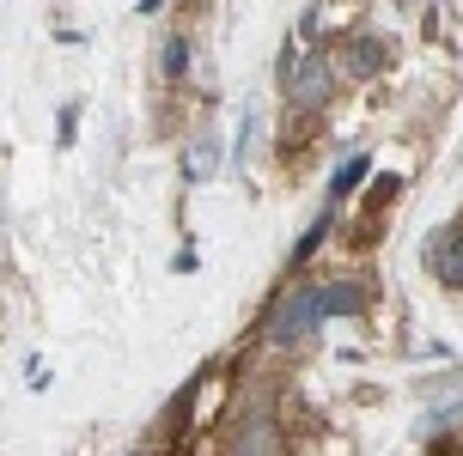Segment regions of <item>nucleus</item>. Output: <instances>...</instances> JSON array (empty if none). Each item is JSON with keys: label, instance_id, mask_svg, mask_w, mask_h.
<instances>
[{"label": "nucleus", "instance_id": "f257e3e1", "mask_svg": "<svg viewBox=\"0 0 463 456\" xmlns=\"http://www.w3.org/2000/svg\"><path fill=\"white\" fill-rule=\"evenodd\" d=\"M317 322H324V293H317V286H293V293L275 298L262 335H269L275 347H305L311 335H317Z\"/></svg>", "mask_w": 463, "mask_h": 456}, {"label": "nucleus", "instance_id": "f03ea898", "mask_svg": "<svg viewBox=\"0 0 463 456\" xmlns=\"http://www.w3.org/2000/svg\"><path fill=\"white\" fill-rule=\"evenodd\" d=\"M280 98L293 104V110H317V104H329V91H335V68H329V55H280Z\"/></svg>", "mask_w": 463, "mask_h": 456}, {"label": "nucleus", "instance_id": "7ed1b4c3", "mask_svg": "<svg viewBox=\"0 0 463 456\" xmlns=\"http://www.w3.org/2000/svg\"><path fill=\"white\" fill-rule=\"evenodd\" d=\"M232 456H280V426L275 414H250L238 438H232Z\"/></svg>", "mask_w": 463, "mask_h": 456}, {"label": "nucleus", "instance_id": "20e7f679", "mask_svg": "<svg viewBox=\"0 0 463 456\" xmlns=\"http://www.w3.org/2000/svg\"><path fill=\"white\" fill-rule=\"evenodd\" d=\"M213 177H220V140L195 135L184 146V182H213Z\"/></svg>", "mask_w": 463, "mask_h": 456}, {"label": "nucleus", "instance_id": "39448f33", "mask_svg": "<svg viewBox=\"0 0 463 456\" xmlns=\"http://www.w3.org/2000/svg\"><path fill=\"white\" fill-rule=\"evenodd\" d=\"M324 317H360L366 311V286L360 280H324Z\"/></svg>", "mask_w": 463, "mask_h": 456}, {"label": "nucleus", "instance_id": "423d86ee", "mask_svg": "<svg viewBox=\"0 0 463 456\" xmlns=\"http://www.w3.org/2000/svg\"><path fill=\"white\" fill-rule=\"evenodd\" d=\"M347 73H360V79H372V73H384V61H391V49L378 43V37H354V43L342 49Z\"/></svg>", "mask_w": 463, "mask_h": 456}, {"label": "nucleus", "instance_id": "0eeeda50", "mask_svg": "<svg viewBox=\"0 0 463 456\" xmlns=\"http://www.w3.org/2000/svg\"><path fill=\"white\" fill-rule=\"evenodd\" d=\"M329 226H335V201H324V213H317V219H311V226L299 231V244H293V256H287V262H293V268H305V262H311V256L324 250Z\"/></svg>", "mask_w": 463, "mask_h": 456}, {"label": "nucleus", "instance_id": "6e6552de", "mask_svg": "<svg viewBox=\"0 0 463 456\" xmlns=\"http://www.w3.org/2000/svg\"><path fill=\"white\" fill-rule=\"evenodd\" d=\"M366 171H372V159H366V153H354V159H347L342 171H335V182H329V201H342V195H354Z\"/></svg>", "mask_w": 463, "mask_h": 456}, {"label": "nucleus", "instance_id": "1a4fd4ad", "mask_svg": "<svg viewBox=\"0 0 463 456\" xmlns=\"http://www.w3.org/2000/svg\"><path fill=\"white\" fill-rule=\"evenodd\" d=\"M256 135H262V110H244V128H238V146H232V164H238V171L250 164V153H256Z\"/></svg>", "mask_w": 463, "mask_h": 456}, {"label": "nucleus", "instance_id": "9d476101", "mask_svg": "<svg viewBox=\"0 0 463 456\" xmlns=\"http://www.w3.org/2000/svg\"><path fill=\"white\" fill-rule=\"evenodd\" d=\"M159 73H165V79H184V73H189V43H184V37H165V61H159Z\"/></svg>", "mask_w": 463, "mask_h": 456}, {"label": "nucleus", "instance_id": "9b49d317", "mask_svg": "<svg viewBox=\"0 0 463 456\" xmlns=\"http://www.w3.org/2000/svg\"><path fill=\"white\" fill-rule=\"evenodd\" d=\"M433 274H439L445 286H463V231H458V237H451V250L439 256V268H433Z\"/></svg>", "mask_w": 463, "mask_h": 456}, {"label": "nucleus", "instance_id": "f8f14e48", "mask_svg": "<svg viewBox=\"0 0 463 456\" xmlns=\"http://www.w3.org/2000/svg\"><path fill=\"white\" fill-rule=\"evenodd\" d=\"M451 420H463V402H445V408H427V414H420V433H445Z\"/></svg>", "mask_w": 463, "mask_h": 456}, {"label": "nucleus", "instance_id": "ddd939ff", "mask_svg": "<svg viewBox=\"0 0 463 456\" xmlns=\"http://www.w3.org/2000/svg\"><path fill=\"white\" fill-rule=\"evenodd\" d=\"M159 6H165V0H140V13H159Z\"/></svg>", "mask_w": 463, "mask_h": 456}, {"label": "nucleus", "instance_id": "4468645a", "mask_svg": "<svg viewBox=\"0 0 463 456\" xmlns=\"http://www.w3.org/2000/svg\"><path fill=\"white\" fill-rule=\"evenodd\" d=\"M135 456H140V451H135Z\"/></svg>", "mask_w": 463, "mask_h": 456}]
</instances>
